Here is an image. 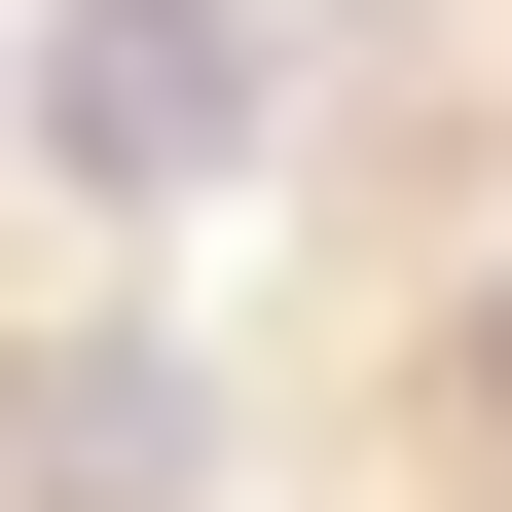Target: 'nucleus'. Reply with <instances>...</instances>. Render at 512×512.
<instances>
[{"mask_svg": "<svg viewBox=\"0 0 512 512\" xmlns=\"http://www.w3.org/2000/svg\"><path fill=\"white\" fill-rule=\"evenodd\" d=\"M0 110H37L110 220H183V183L256 147V0H37V37H0Z\"/></svg>", "mask_w": 512, "mask_h": 512, "instance_id": "f257e3e1", "label": "nucleus"}, {"mask_svg": "<svg viewBox=\"0 0 512 512\" xmlns=\"http://www.w3.org/2000/svg\"><path fill=\"white\" fill-rule=\"evenodd\" d=\"M476 403H512V293H476Z\"/></svg>", "mask_w": 512, "mask_h": 512, "instance_id": "7ed1b4c3", "label": "nucleus"}, {"mask_svg": "<svg viewBox=\"0 0 512 512\" xmlns=\"http://www.w3.org/2000/svg\"><path fill=\"white\" fill-rule=\"evenodd\" d=\"M183 476H220V403H183L147 330L110 366H0V512H183Z\"/></svg>", "mask_w": 512, "mask_h": 512, "instance_id": "f03ea898", "label": "nucleus"}]
</instances>
